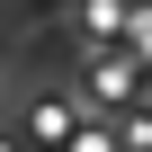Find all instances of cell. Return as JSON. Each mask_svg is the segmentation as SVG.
<instances>
[{
    "instance_id": "obj_1",
    "label": "cell",
    "mask_w": 152,
    "mask_h": 152,
    "mask_svg": "<svg viewBox=\"0 0 152 152\" xmlns=\"http://www.w3.org/2000/svg\"><path fill=\"white\" fill-rule=\"evenodd\" d=\"M90 90H99V99H134V54H107V63L90 72Z\"/></svg>"
}]
</instances>
